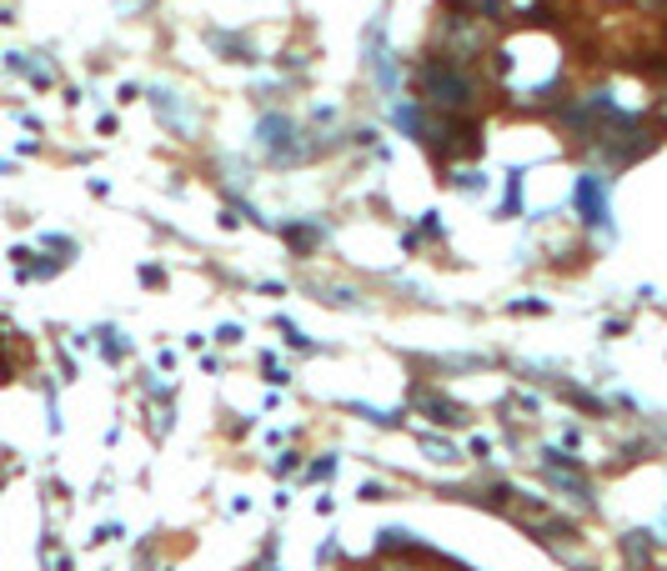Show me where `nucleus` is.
I'll return each mask as SVG.
<instances>
[{"instance_id": "nucleus-3", "label": "nucleus", "mask_w": 667, "mask_h": 571, "mask_svg": "<svg viewBox=\"0 0 667 571\" xmlns=\"http://www.w3.org/2000/svg\"><path fill=\"white\" fill-rule=\"evenodd\" d=\"M577 211H582V221H592V226L607 221V201H602L597 176H582V181H577Z\"/></svg>"}, {"instance_id": "nucleus-4", "label": "nucleus", "mask_w": 667, "mask_h": 571, "mask_svg": "<svg viewBox=\"0 0 667 571\" xmlns=\"http://www.w3.org/2000/svg\"><path fill=\"white\" fill-rule=\"evenodd\" d=\"M638 11H647V15H667V0H638Z\"/></svg>"}, {"instance_id": "nucleus-6", "label": "nucleus", "mask_w": 667, "mask_h": 571, "mask_svg": "<svg viewBox=\"0 0 667 571\" xmlns=\"http://www.w3.org/2000/svg\"><path fill=\"white\" fill-rule=\"evenodd\" d=\"M663 126H667V101H663Z\"/></svg>"}, {"instance_id": "nucleus-1", "label": "nucleus", "mask_w": 667, "mask_h": 571, "mask_svg": "<svg viewBox=\"0 0 667 571\" xmlns=\"http://www.w3.org/2000/svg\"><path fill=\"white\" fill-rule=\"evenodd\" d=\"M417 91L427 105L437 111H452V116H467L471 105L482 101V76L471 71L467 61H446V55H421L417 65Z\"/></svg>"}, {"instance_id": "nucleus-2", "label": "nucleus", "mask_w": 667, "mask_h": 571, "mask_svg": "<svg viewBox=\"0 0 667 571\" xmlns=\"http://www.w3.org/2000/svg\"><path fill=\"white\" fill-rule=\"evenodd\" d=\"M487 46H492V36H487V26L477 21V5L446 0V11L437 15V26H432V55L471 65L477 55H487Z\"/></svg>"}, {"instance_id": "nucleus-5", "label": "nucleus", "mask_w": 667, "mask_h": 571, "mask_svg": "<svg viewBox=\"0 0 667 571\" xmlns=\"http://www.w3.org/2000/svg\"><path fill=\"white\" fill-rule=\"evenodd\" d=\"M663 51H667V15H663Z\"/></svg>"}]
</instances>
